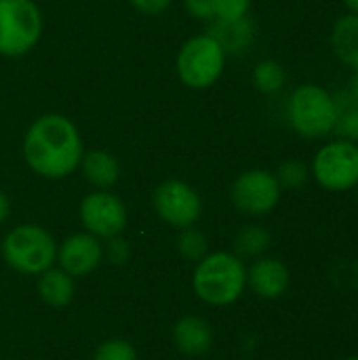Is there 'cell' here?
<instances>
[{
    "instance_id": "cell-1",
    "label": "cell",
    "mask_w": 358,
    "mask_h": 360,
    "mask_svg": "<svg viewBox=\"0 0 358 360\" xmlns=\"http://www.w3.org/2000/svg\"><path fill=\"white\" fill-rule=\"evenodd\" d=\"M23 158L27 167L46 179L72 175L82 160L84 148L76 124L63 114L38 116L23 135Z\"/></svg>"
},
{
    "instance_id": "cell-2",
    "label": "cell",
    "mask_w": 358,
    "mask_h": 360,
    "mask_svg": "<svg viewBox=\"0 0 358 360\" xmlns=\"http://www.w3.org/2000/svg\"><path fill=\"white\" fill-rule=\"evenodd\" d=\"M194 291L211 306H230L247 289L245 262L228 251L205 255L194 270Z\"/></svg>"
},
{
    "instance_id": "cell-3",
    "label": "cell",
    "mask_w": 358,
    "mask_h": 360,
    "mask_svg": "<svg viewBox=\"0 0 358 360\" xmlns=\"http://www.w3.org/2000/svg\"><path fill=\"white\" fill-rule=\"evenodd\" d=\"M287 120L302 139L319 141L329 137L338 122V103L333 93L314 82L300 84L289 95Z\"/></svg>"
},
{
    "instance_id": "cell-4",
    "label": "cell",
    "mask_w": 358,
    "mask_h": 360,
    "mask_svg": "<svg viewBox=\"0 0 358 360\" xmlns=\"http://www.w3.org/2000/svg\"><path fill=\"white\" fill-rule=\"evenodd\" d=\"M4 262L23 274H42L57 259L55 238L40 226L23 224L13 228L2 240Z\"/></svg>"
},
{
    "instance_id": "cell-5",
    "label": "cell",
    "mask_w": 358,
    "mask_h": 360,
    "mask_svg": "<svg viewBox=\"0 0 358 360\" xmlns=\"http://www.w3.org/2000/svg\"><path fill=\"white\" fill-rule=\"evenodd\" d=\"M226 51L211 34L188 38L177 53V76L188 89L213 86L226 68Z\"/></svg>"
},
{
    "instance_id": "cell-6",
    "label": "cell",
    "mask_w": 358,
    "mask_h": 360,
    "mask_svg": "<svg viewBox=\"0 0 358 360\" xmlns=\"http://www.w3.org/2000/svg\"><path fill=\"white\" fill-rule=\"evenodd\" d=\"M42 36V13L34 0H0V55L23 57Z\"/></svg>"
},
{
    "instance_id": "cell-7",
    "label": "cell",
    "mask_w": 358,
    "mask_h": 360,
    "mask_svg": "<svg viewBox=\"0 0 358 360\" xmlns=\"http://www.w3.org/2000/svg\"><path fill=\"white\" fill-rule=\"evenodd\" d=\"M314 181L333 194L354 190L358 186V146L346 139H331L323 143L310 162Z\"/></svg>"
},
{
    "instance_id": "cell-8",
    "label": "cell",
    "mask_w": 358,
    "mask_h": 360,
    "mask_svg": "<svg viewBox=\"0 0 358 360\" xmlns=\"http://www.w3.org/2000/svg\"><path fill=\"white\" fill-rule=\"evenodd\" d=\"M281 196L283 188L279 186L274 173L266 169H249L241 173L230 188L232 205L243 215L251 217H262L274 211L281 202Z\"/></svg>"
},
{
    "instance_id": "cell-9",
    "label": "cell",
    "mask_w": 358,
    "mask_h": 360,
    "mask_svg": "<svg viewBox=\"0 0 358 360\" xmlns=\"http://www.w3.org/2000/svg\"><path fill=\"white\" fill-rule=\"evenodd\" d=\"M152 205L162 221L173 228H192L203 215V200L198 192L181 179H167L156 186Z\"/></svg>"
},
{
    "instance_id": "cell-10",
    "label": "cell",
    "mask_w": 358,
    "mask_h": 360,
    "mask_svg": "<svg viewBox=\"0 0 358 360\" xmlns=\"http://www.w3.org/2000/svg\"><path fill=\"white\" fill-rule=\"evenodd\" d=\"M80 221L97 238L120 236L127 226L124 202L108 190H95L80 202Z\"/></svg>"
},
{
    "instance_id": "cell-11",
    "label": "cell",
    "mask_w": 358,
    "mask_h": 360,
    "mask_svg": "<svg viewBox=\"0 0 358 360\" xmlns=\"http://www.w3.org/2000/svg\"><path fill=\"white\" fill-rule=\"evenodd\" d=\"M103 257V247L97 236L89 232L72 234L63 240V245L57 249V259L61 264V270L70 276H87L91 274Z\"/></svg>"
},
{
    "instance_id": "cell-12",
    "label": "cell",
    "mask_w": 358,
    "mask_h": 360,
    "mask_svg": "<svg viewBox=\"0 0 358 360\" xmlns=\"http://www.w3.org/2000/svg\"><path fill=\"white\" fill-rule=\"evenodd\" d=\"M291 283L289 268L276 257H257L247 270V287L262 300H279L287 293Z\"/></svg>"
},
{
    "instance_id": "cell-13",
    "label": "cell",
    "mask_w": 358,
    "mask_h": 360,
    "mask_svg": "<svg viewBox=\"0 0 358 360\" xmlns=\"http://www.w3.org/2000/svg\"><path fill=\"white\" fill-rule=\"evenodd\" d=\"M173 342L179 352L188 356H200L213 346V331L205 319L184 316L173 327Z\"/></svg>"
},
{
    "instance_id": "cell-14",
    "label": "cell",
    "mask_w": 358,
    "mask_h": 360,
    "mask_svg": "<svg viewBox=\"0 0 358 360\" xmlns=\"http://www.w3.org/2000/svg\"><path fill=\"white\" fill-rule=\"evenodd\" d=\"M329 44L333 55L346 68H350L352 72L358 70V15L346 13L333 23Z\"/></svg>"
},
{
    "instance_id": "cell-15",
    "label": "cell",
    "mask_w": 358,
    "mask_h": 360,
    "mask_svg": "<svg viewBox=\"0 0 358 360\" xmlns=\"http://www.w3.org/2000/svg\"><path fill=\"white\" fill-rule=\"evenodd\" d=\"M80 169L84 179L97 190H108L120 179V162L112 152L89 150L82 154Z\"/></svg>"
},
{
    "instance_id": "cell-16",
    "label": "cell",
    "mask_w": 358,
    "mask_h": 360,
    "mask_svg": "<svg viewBox=\"0 0 358 360\" xmlns=\"http://www.w3.org/2000/svg\"><path fill=\"white\" fill-rule=\"evenodd\" d=\"M211 34L228 53H241L245 49H249V44L253 42L255 30L249 17H243L238 21H213L211 30L207 32Z\"/></svg>"
},
{
    "instance_id": "cell-17",
    "label": "cell",
    "mask_w": 358,
    "mask_h": 360,
    "mask_svg": "<svg viewBox=\"0 0 358 360\" xmlns=\"http://www.w3.org/2000/svg\"><path fill=\"white\" fill-rule=\"evenodd\" d=\"M38 293L44 304L53 308H63L74 297V281L68 272L49 268L38 278Z\"/></svg>"
},
{
    "instance_id": "cell-18",
    "label": "cell",
    "mask_w": 358,
    "mask_h": 360,
    "mask_svg": "<svg viewBox=\"0 0 358 360\" xmlns=\"http://www.w3.org/2000/svg\"><path fill=\"white\" fill-rule=\"evenodd\" d=\"M270 245L272 236L268 228H264L262 224H247L238 230L234 238V255H238L241 259H257L266 255Z\"/></svg>"
},
{
    "instance_id": "cell-19",
    "label": "cell",
    "mask_w": 358,
    "mask_h": 360,
    "mask_svg": "<svg viewBox=\"0 0 358 360\" xmlns=\"http://www.w3.org/2000/svg\"><path fill=\"white\" fill-rule=\"evenodd\" d=\"M333 97L338 103V122L333 133H338L340 139H346L358 146V103L350 97L348 91Z\"/></svg>"
},
{
    "instance_id": "cell-20",
    "label": "cell",
    "mask_w": 358,
    "mask_h": 360,
    "mask_svg": "<svg viewBox=\"0 0 358 360\" xmlns=\"http://www.w3.org/2000/svg\"><path fill=\"white\" fill-rule=\"evenodd\" d=\"M253 84L260 93L264 95H274L279 93L285 82H287V74H285V68L274 61V59H264L260 61L255 68H253Z\"/></svg>"
},
{
    "instance_id": "cell-21",
    "label": "cell",
    "mask_w": 358,
    "mask_h": 360,
    "mask_svg": "<svg viewBox=\"0 0 358 360\" xmlns=\"http://www.w3.org/2000/svg\"><path fill=\"white\" fill-rule=\"evenodd\" d=\"M274 177L283 190H302L310 181L312 175H310V167L304 160L289 158V160H283L279 165Z\"/></svg>"
},
{
    "instance_id": "cell-22",
    "label": "cell",
    "mask_w": 358,
    "mask_h": 360,
    "mask_svg": "<svg viewBox=\"0 0 358 360\" xmlns=\"http://www.w3.org/2000/svg\"><path fill=\"white\" fill-rule=\"evenodd\" d=\"M177 249L181 253L184 259H190V262H200L205 255H207V238L203 232L198 230H192V228H184L179 238H177Z\"/></svg>"
},
{
    "instance_id": "cell-23",
    "label": "cell",
    "mask_w": 358,
    "mask_h": 360,
    "mask_svg": "<svg viewBox=\"0 0 358 360\" xmlns=\"http://www.w3.org/2000/svg\"><path fill=\"white\" fill-rule=\"evenodd\" d=\"M215 19L213 21H238L243 17H249L251 0H213Z\"/></svg>"
},
{
    "instance_id": "cell-24",
    "label": "cell",
    "mask_w": 358,
    "mask_h": 360,
    "mask_svg": "<svg viewBox=\"0 0 358 360\" xmlns=\"http://www.w3.org/2000/svg\"><path fill=\"white\" fill-rule=\"evenodd\" d=\"M93 360H137V352L124 340H110L97 348Z\"/></svg>"
},
{
    "instance_id": "cell-25",
    "label": "cell",
    "mask_w": 358,
    "mask_h": 360,
    "mask_svg": "<svg viewBox=\"0 0 358 360\" xmlns=\"http://www.w3.org/2000/svg\"><path fill=\"white\" fill-rule=\"evenodd\" d=\"M184 6L190 17L198 21H213L215 19V8L213 0H184Z\"/></svg>"
},
{
    "instance_id": "cell-26",
    "label": "cell",
    "mask_w": 358,
    "mask_h": 360,
    "mask_svg": "<svg viewBox=\"0 0 358 360\" xmlns=\"http://www.w3.org/2000/svg\"><path fill=\"white\" fill-rule=\"evenodd\" d=\"M106 255L112 264H124L131 255L129 243L120 236H112L108 238V247H106Z\"/></svg>"
},
{
    "instance_id": "cell-27",
    "label": "cell",
    "mask_w": 358,
    "mask_h": 360,
    "mask_svg": "<svg viewBox=\"0 0 358 360\" xmlns=\"http://www.w3.org/2000/svg\"><path fill=\"white\" fill-rule=\"evenodd\" d=\"M173 0H129V4L143 15H160L171 6Z\"/></svg>"
},
{
    "instance_id": "cell-28",
    "label": "cell",
    "mask_w": 358,
    "mask_h": 360,
    "mask_svg": "<svg viewBox=\"0 0 358 360\" xmlns=\"http://www.w3.org/2000/svg\"><path fill=\"white\" fill-rule=\"evenodd\" d=\"M8 213H11V202H8L6 194H4V192H0V224H2V221H6Z\"/></svg>"
},
{
    "instance_id": "cell-29",
    "label": "cell",
    "mask_w": 358,
    "mask_h": 360,
    "mask_svg": "<svg viewBox=\"0 0 358 360\" xmlns=\"http://www.w3.org/2000/svg\"><path fill=\"white\" fill-rule=\"evenodd\" d=\"M348 93H350V97L358 103V70H354V74H352V80L348 84Z\"/></svg>"
},
{
    "instance_id": "cell-30",
    "label": "cell",
    "mask_w": 358,
    "mask_h": 360,
    "mask_svg": "<svg viewBox=\"0 0 358 360\" xmlns=\"http://www.w3.org/2000/svg\"><path fill=\"white\" fill-rule=\"evenodd\" d=\"M342 4L348 8V13H354V15H358V0H342Z\"/></svg>"
},
{
    "instance_id": "cell-31",
    "label": "cell",
    "mask_w": 358,
    "mask_h": 360,
    "mask_svg": "<svg viewBox=\"0 0 358 360\" xmlns=\"http://www.w3.org/2000/svg\"><path fill=\"white\" fill-rule=\"evenodd\" d=\"M346 360H358V354H357V356H348Z\"/></svg>"
},
{
    "instance_id": "cell-32",
    "label": "cell",
    "mask_w": 358,
    "mask_h": 360,
    "mask_svg": "<svg viewBox=\"0 0 358 360\" xmlns=\"http://www.w3.org/2000/svg\"><path fill=\"white\" fill-rule=\"evenodd\" d=\"M354 190H357V200H358V186H357V188H354Z\"/></svg>"
}]
</instances>
